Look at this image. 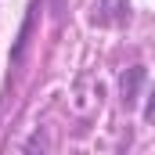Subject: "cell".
I'll use <instances>...</instances> for the list:
<instances>
[{
  "mask_svg": "<svg viewBox=\"0 0 155 155\" xmlns=\"http://www.w3.org/2000/svg\"><path fill=\"white\" fill-rule=\"evenodd\" d=\"M144 116H148V123H155V90H152V97H148V108H144Z\"/></svg>",
  "mask_w": 155,
  "mask_h": 155,
  "instance_id": "obj_2",
  "label": "cell"
},
{
  "mask_svg": "<svg viewBox=\"0 0 155 155\" xmlns=\"http://www.w3.org/2000/svg\"><path fill=\"white\" fill-rule=\"evenodd\" d=\"M141 76H144V72H141V69H130V83H126V79H123V101H134V97H130V94H134V90H137V83H141Z\"/></svg>",
  "mask_w": 155,
  "mask_h": 155,
  "instance_id": "obj_1",
  "label": "cell"
}]
</instances>
